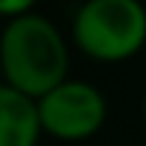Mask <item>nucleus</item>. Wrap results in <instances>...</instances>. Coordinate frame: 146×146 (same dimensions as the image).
Instances as JSON below:
<instances>
[{
    "label": "nucleus",
    "mask_w": 146,
    "mask_h": 146,
    "mask_svg": "<svg viewBox=\"0 0 146 146\" xmlns=\"http://www.w3.org/2000/svg\"><path fill=\"white\" fill-rule=\"evenodd\" d=\"M35 3H37V0H0V15H3V17H15V15L32 12Z\"/></svg>",
    "instance_id": "obj_5"
},
{
    "label": "nucleus",
    "mask_w": 146,
    "mask_h": 146,
    "mask_svg": "<svg viewBox=\"0 0 146 146\" xmlns=\"http://www.w3.org/2000/svg\"><path fill=\"white\" fill-rule=\"evenodd\" d=\"M72 37L92 60H129L146 43V9L140 0H86L75 15Z\"/></svg>",
    "instance_id": "obj_2"
},
{
    "label": "nucleus",
    "mask_w": 146,
    "mask_h": 146,
    "mask_svg": "<svg viewBox=\"0 0 146 146\" xmlns=\"http://www.w3.org/2000/svg\"><path fill=\"white\" fill-rule=\"evenodd\" d=\"M0 72L9 86L35 100L54 89L69 72V49L60 29L35 12L9 17L0 35Z\"/></svg>",
    "instance_id": "obj_1"
},
{
    "label": "nucleus",
    "mask_w": 146,
    "mask_h": 146,
    "mask_svg": "<svg viewBox=\"0 0 146 146\" xmlns=\"http://www.w3.org/2000/svg\"><path fill=\"white\" fill-rule=\"evenodd\" d=\"M37 115L43 135H52L66 143H78L103 129L109 106L98 86L66 78L54 89L37 98Z\"/></svg>",
    "instance_id": "obj_3"
},
{
    "label": "nucleus",
    "mask_w": 146,
    "mask_h": 146,
    "mask_svg": "<svg viewBox=\"0 0 146 146\" xmlns=\"http://www.w3.org/2000/svg\"><path fill=\"white\" fill-rule=\"evenodd\" d=\"M43 135L37 100L20 89L0 83V146H37Z\"/></svg>",
    "instance_id": "obj_4"
},
{
    "label": "nucleus",
    "mask_w": 146,
    "mask_h": 146,
    "mask_svg": "<svg viewBox=\"0 0 146 146\" xmlns=\"http://www.w3.org/2000/svg\"><path fill=\"white\" fill-rule=\"evenodd\" d=\"M143 120H146V98H143Z\"/></svg>",
    "instance_id": "obj_6"
}]
</instances>
